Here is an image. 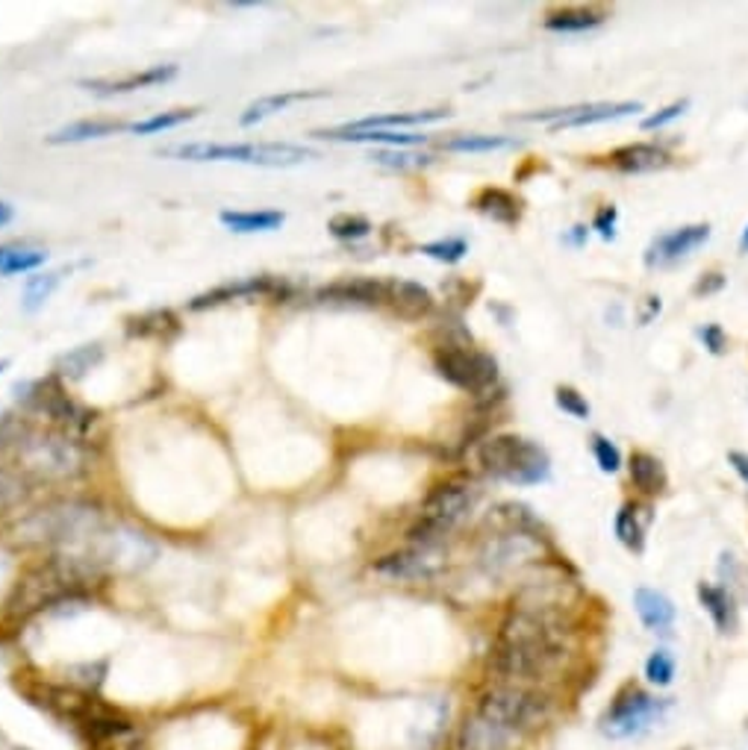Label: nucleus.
Returning a JSON list of instances; mask_svg holds the SVG:
<instances>
[{"mask_svg": "<svg viewBox=\"0 0 748 750\" xmlns=\"http://www.w3.org/2000/svg\"><path fill=\"white\" fill-rule=\"evenodd\" d=\"M643 113L640 101H598V104L568 106V109H551V113L525 115V122H551V132L575 130V127H592V124L615 122L625 115Z\"/></svg>", "mask_w": 748, "mask_h": 750, "instance_id": "nucleus-10", "label": "nucleus"}, {"mask_svg": "<svg viewBox=\"0 0 748 750\" xmlns=\"http://www.w3.org/2000/svg\"><path fill=\"white\" fill-rule=\"evenodd\" d=\"M324 92H284V94H268V97H260L254 104L248 106L245 113L239 115V124L242 127H254V124L266 122L268 115L284 113L286 106L295 104V101H310V97H322Z\"/></svg>", "mask_w": 748, "mask_h": 750, "instance_id": "nucleus-27", "label": "nucleus"}, {"mask_svg": "<svg viewBox=\"0 0 748 750\" xmlns=\"http://www.w3.org/2000/svg\"><path fill=\"white\" fill-rule=\"evenodd\" d=\"M104 512L89 500H57L30 512L12 527V542L21 547H57L74 551L83 547L97 530H104Z\"/></svg>", "mask_w": 748, "mask_h": 750, "instance_id": "nucleus-1", "label": "nucleus"}, {"mask_svg": "<svg viewBox=\"0 0 748 750\" xmlns=\"http://www.w3.org/2000/svg\"><path fill=\"white\" fill-rule=\"evenodd\" d=\"M513 736L502 727H495L493 722H486L483 715L472 713L460 727V739L457 748L460 750H510Z\"/></svg>", "mask_w": 748, "mask_h": 750, "instance_id": "nucleus-16", "label": "nucleus"}, {"mask_svg": "<svg viewBox=\"0 0 748 750\" xmlns=\"http://www.w3.org/2000/svg\"><path fill=\"white\" fill-rule=\"evenodd\" d=\"M12 221V207L7 200H0V227H7Z\"/></svg>", "mask_w": 748, "mask_h": 750, "instance_id": "nucleus-48", "label": "nucleus"}, {"mask_svg": "<svg viewBox=\"0 0 748 750\" xmlns=\"http://www.w3.org/2000/svg\"><path fill=\"white\" fill-rule=\"evenodd\" d=\"M195 113H198V109H171V113L151 115V118H145V122L127 124L124 130L136 132V136H151V132L174 130V127H181V124L192 122V118H195Z\"/></svg>", "mask_w": 748, "mask_h": 750, "instance_id": "nucleus-33", "label": "nucleus"}, {"mask_svg": "<svg viewBox=\"0 0 748 750\" xmlns=\"http://www.w3.org/2000/svg\"><path fill=\"white\" fill-rule=\"evenodd\" d=\"M68 671H71V674H83V677H77L74 683H80L83 689L92 692V689H97V685L104 683L106 666L104 662H95V666H89V662H85V666H74V668H68Z\"/></svg>", "mask_w": 748, "mask_h": 750, "instance_id": "nucleus-43", "label": "nucleus"}, {"mask_svg": "<svg viewBox=\"0 0 748 750\" xmlns=\"http://www.w3.org/2000/svg\"><path fill=\"white\" fill-rule=\"evenodd\" d=\"M628 474H631L634 488H640V495L645 497L664 495L666 486H669L664 462L657 460L654 453H645V450H634V453H631V460H628Z\"/></svg>", "mask_w": 748, "mask_h": 750, "instance_id": "nucleus-19", "label": "nucleus"}, {"mask_svg": "<svg viewBox=\"0 0 748 750\" xmlns=\"http://www.w3.org/2000/svg\"><path fill=\"white\" fill-rule=\"evenodd\" d=\"M387 300H392V307H395V312H399L401 319L410 321L422 319V315H427V312L434 310V295H430L422 282L413 280L392 282Z\"/></svg>", "mask_w": 748, "mask_h": 750, "instance_id": "nucleus-22", "label": "nucleus"}, {"mask_svg": "<svg viewBox=\"0 0 748 750\" xmlns=\"http://www.w3.org/2000/svg\"><path fill=\"white\" fill-rule=\"evenodd\" d=\"M687 109H690V101H675V104L664 106L660 113L648 115V118L643 122V130H660V127H666V124H672L675 118H681Z\"/></svg>", "mask_w": 748, "mask_h": 750, "instance_id": "nucleus-41", "label": "nucleus"}, {"mask_svg": "<svg viewBox=\"0 0 748 750\" xmlns=\"http://www.w3.org/2000/svg\"><path fill=\"white\" fill-rule=\"evenodd\" d=\"M286 216L277 209H228L221 212V224L233 233H268L284 224Z\"/></svg>", "mask_w": 748, "mask_h": 750, "instance_id": "nucleus-24", "label": "nucleus"}, {"mask_svg": "<svg viewBox=\"0 0 748 750\" xmlns=\"http://www.w3.org/2000/svg\"><path fill=\"white\" fill-rule=\"evenodd\" d=\"M322 139L331 141H354V145H392V148H401V145H422L427 136H416V132H392V130H366V132H354V130H322L319 132Z\"/></svg>", "mask_w": 748, "mask_h": 750, "instance_id": "nucleus-26", "label": "nucleus"}, {"mask_svg": "<svg viewBox=\"0 0 748 750\" xmlns=\"http://www.w3.org/2000/svg\"><path fill=\"white\" fill-rule=\"evenodd\" d=\"M327 230H331L340 242H360V239H366V235L371 233V224L363 216H348V212H345V216L331 218Z\"/></svg>", "mask_w": 748, "mask_h": 750, "instance_id": "nucleus-38", "label": "nucleus"}, {"mask_svg": "<svg viewBox=\"0 0 748 750\" xmlns=\"http://www.w3.org/2000/svg\"><path fill=\"white\" fill-rule=\"evenodd\" d=\"M699 338L701 345L707 347L713 357H722V354L728 350V336H725V330H722L720 324H704V327L699 330Z\"/></svg>", "mask_w": 748, "mask_h": 750, "instance_id": "nucleus-42", "label": "nucleus"}, {"mask_svg": "<svg viewBox=\"0 0 748 750\" xmlns=\"http://www.w3.org/2000/svg\"><path fill=\"white\" fill-rule=\"evenodd\" d=\"M513 139L507 136H483V132H472V136H457V139L446 141V150L451 153H493V150L510 148Z\"/></svg>", "mask_w": 748, "mask_h": 750, "instance_id": "nucleus-34", "label": "nucleus"}, {"mask_svg": "<svg viewBox=\"0 0 748 750\" xmlns=\"http://www.w3.org/2000/svg\"><path fill=\"white\" fill-rule=\"evenodd\" d=\"M615 171L622 174H648V171H660L669 165V153L657 145L648 141H636V145H625V148L613 150L610 157Z\"/></svg>", "mask_w": 748, "mask_h": 750, "instance_id": "nucleus-14", "label": "nucleus"}, {"mask_svg": "<svg viewBox=\"0 0 748 750\" xmlns=\"http://www.w3.org/2000/svg\"><path fill=\"white\" fill-rule=\"evenodd\" d=\"M605 21V15L587 7H566V10L551 12L545 19V30L551 33H587V30L598 27Z\"/></svg>", "mask_w": 748, "mask_h": 750, "instance_id": "nucleus-28", "label": "nucleus"}, {"mask_svg": "<svg viewBox=\"0 0 748 750\" xmlns=\"http://www.w3.org/2000/svg\"><path fill=\"white\" fill-rule=\"evenodd\" d=\"M387 282L369 280V277H357V280H340L333 286H324L319 291V300L324 303H360V307H375L380 300H387Z\"/></svg>", "mask_w": 748, "mask_h": 750, "instance_id": "nucleus-12", "label": "nucleus"}, {"mask_svg": "<svg viewBox=\"0 0 748 750\" xmlns=\"http://www.w3.org/2000/svg\"><path fill=\"white\" fill-rule=\"evenodd\" d=\"M699 603L704 612L711 615L720 633H734L737 630V598L730 595L725 586H713V582H699Z\"/></svg>", "mask_w": 748, "mask_h": 750, "instance_id": "nucleus-18", "label": "nucleus"}, {"mask_svg": "<svg viewBox=\"0 0 748 750\" xmlns=\"http://www.w3.org/2000/svg\"><path fill=\"white\" fill-rule=\"evenodd\" d=\"M474 713L483 715L486 722H493L495 727H502L510 736H525V732L540 730L551 722L554 704H551L549 692H542V689L495 683L490 692L483 694Z\"/></svg>", "mask_w": 748, "mask_h": 750, "instance_id": "nucleus-3", "label": "nucleus"}, {"mask_svg": "<svg viewBox=\"0 0 748 750\" xmlns=\"http://www.w3.org/2000/svg\"><path fill=\"white\" fill-rule=\"evenodd\" d=\"M448 118L446 109H425V113H392V115H369L360 122L345 124V130L366 132V130H389V127H418V124H434Z\"/></svg>", "mask_w": 748, "mask_h": 750, "instance_id": "nucleus-25", "label": "nucleus"}, {"mask_svg": "<svg viewBox=\"0 0 748 750\" xmlns=\"http://www.w3.org/2000/svg\"><path fill=\"white\" fill-rule=\"evenodd\" d=\"M613 530H615V539L625 544L631 554H643L645 530H648V509H645L643 504L628 500V504H622V509L615 512Z\"/></svg>", "mask_w": 748, "mask_h": 750, "instance_id": "nucleus-21", "label": "nucleus"}, {"mask_svg": "<svg viewBox=\"0 0 748 750\" xmlns=\"http://www.w3.org/2000/svg\"><path fill=\"white\" fill-rule=\"evenodd\" d=\"M474 500H477V488H474L472 480L454 477L439 483L427 495L422 516H418L416 527L410 530V542L418 544V547H436L472 512Z\"/></svg>", "mask_w": 748, "mask_h": 750, "instance_id": "nucleus-7", "label": "nucleus"}, {"mask_svg": "<svg viewBox=\"0 0 748 750\" xmlns=\"http://www.w3.org/2000/svg\"><path fill=\"white\" fill-rule=\"evenodd\" d=\"M160 157L189 162H245L260 169H292L301 162L313 160L315 150L289 145V141H251V145H209V141H192V145H174L160 150Z\"/></svg>", "mask_w": 748, "mask_h": 750, "instance_id": "nucleus-5", "label": "nucleus"}, {"mask_svg": "<svg viewBox=\"0 0 748 750\" xmlns=\"http://www.w3.org/2000/svg\"><path fill=\"white\" fill-rule=\"evenodd\" d=\"M104 359V347L101 345H80L74 350H68L66 357H59L57 362V374L66 377V380H80L85 377L92 368Z\"/></svg>", "mask_w": 748, "mask_h": 750, "instance_id": "nucleus-31", "label": "nucleus"}, {"mask_svg": "<svg viewBox=\"0 0 748 750\" xmlns=\"http://www.w3.org/2000/svg\"><path fill=\"white\" fill-rule=\"evenodd\" d=\"M171 77H177V66L145 68L139 74L124 77V80H83V85L95 94H124L136 92V89H151V85L169 83Z\"/></svg>", "mask_w": 748, "mask_h": 750, "instance_id": "nucleus-17", "label": "nucleus"}, {"mask_svg": "<svg viewBox=\"0 0 748 750\" xmlns=\"http://www.w3.org/2000/svg\"><path fill=\"white\" fill-rule=\"evenodd\" d=\"M62 280V274H38V277H30V282L24 286V310L36 312L38 307H45V300L54 295V289Z\"/></svg>", "mask_w": 748, "mask_h": 750, "instance_id": "nucleus-36", "label": "nucleus"}, {"mask_svg": "<svg viewBox=\"0 0 748 750\" xmlns=\"http://www.w3.org/2000/svg\"><path fill=\"white\" fill-rule=\"evenodd\" d=\"M634 607H636L640 621H643L645 627L652 630V633H666V630L675 624V619H678L672 600L666 598L664 591H657V589H636Z\"/></svg>", "mask_w": 748, "mask_h": 750, "instance_id": "nucleus-20", "label": "nucleus"}, {"mask_svg": "<svg viewBox=\"0 0 748 750\" xmlns=\"http://www.w3.org/2000/svg\"><path fill=\"white\" fill-rule=\"evenodd\" d=\"M418 254L430 256V259H436V263H446V265H457L460 259H463L465 254H469V242H465L463 235H451V239H436V242H427L418 247Z\"/></svg>", "mask_w": 748, "mask_h": 750, "instance_id": "nucleus-35", "label": "nucleus"}, {"mask_svg": "<svg viewBox=\"0 0 748 750\" xmlns=\"http://www.w3.org/2000/svg\"><path fill=\"white\" fill-rule=\"evenodd\" d=\"M30 495V483L21 471L3 469L0 465V516H7L12 509H19Z\"/></svg>", "mask_w": 748, "mask_h": 750, "instance_id": "nucleus-32", "label": "nucleus"}, {"mask_svg": "<svg viewBox=\"0 0 748 750\" xmlns=\"http://www.w3.org/2000/svg\"><path fill=\"white\" fill-rule=\"evenodd\" d=\"M739 251H743V254H748V227L743 230V239H739Z\"/></svg>", "mask_w": 748, "mask_h": 750, "instance_id": "nucleus-49", "label": "nucleus"}, {"mask_svg": "<svg viewBox=\"0 0 748 750\" xmlns=\"http://www.w3.org/2000/svg\"><path fill=\"white\" fill-rule=\"evenodd\" d=\"M645 680L657 689H666V685L675 680V657L669 650H654L652 657L645 659Z\"/></svg>", "mask_w": 748, "mask_h": 750, "instance_id": "nucleus-37", "label": "nucleus"}, {"mask_svg": "<svg viewBox=\"0 0 748 750\" xmlns=\"http://www.w3.org/2000/svg\"><path fill=\"white\" fill-rule=\"evenodd\" d=\"M127 124L115 122H77L68 124L62 130L50 132L48 145H74V141H89V139H104V136H113V132H122Z\"/></svg>", "mask_w": 748, "mask_h": 750, "instance_id": "nucleus-29", "label": "nucleus"}, {"mask_svg": "<svg viewBox=\"0 0 748 750\" xmlns=\"http://www.w3.org/2000/svg\"><path fill=\"white\" fill-rule=\"evenodd\" d=\"M21 469L38 480H74L85 471V450L68 432L36 430L30 424L21 441L12 448Z\"/></svg>", "mask_w": 748, "mask_h": 750, "instance_id": "nucleus-4", "label": "nucleus"}, {"mask_svg": "<svg viewBox=\"0 0 748 750\" xmlns=\"http://www.w3.org/2000/svg\"><path fill=\"white\" fill-rule=\"evenodd\" d=\"M434 366L446 383L469 394L490 392L498 380V362L477 347L442 345L436 350Z\"/></svg>", "mask_w": 748, "mask_h": 750, "instance_id": "nucleus-9", "label": "nucleus"}, {"mask_svg": "<svg viewBox=\"0 0 748 750\" xmlns=\"http://www.w3.org/2000/svg\"><path fill=\"white\" fill-rule=\"evenodd\" d=\"M375 568L380 574H387V577L418 580V577H427V574L434 572V547H418V544H413L407 551L383 556Z\"/></svg>", "mask_w": 748, "mask_h": 750, "instance_id": "nucleus-13", "label": "nucleus"}, {"mask_svg": "<svg viewBox=\"0 0 748 750\" xmlns=\"http://www.w3.org/2000/svg\"><path fill=\"white\" fill-rule=\"evenodd\" d=\"M725 286V277L722 274H707L704 280H699L695 286V295H711V291H720Z\"/></svg>", "mask_w": 748, "mask_h": 750, "instance_id": "nucleus-47", "label": "nucleus"}, {"mask_svg": "<svg viewBox=\"0 0 748 750\" xmlns=\"http://www.w3.org/2000/svg\"><path fill=\"white\" fill-rule=\"evenodd\" d=\"M554 404H557V409L572 415V418H578V422H587L589 413H592V409H589V401L575 389V385H557Z\"/></svg>", "mask_w": 748, "mask_h": 750, "instance_id": "nucleus-39", "label": "nucleus"}, {"mask_svg": "<svg viewBox=\"0 0 748 750\" xmlns=\"http://www.w3.org/2000/svg\"><path fill=\"white\" fill-rule=\"evenodd\" d=\"M71 554L83 556L85 563L92 565V568L104 577L106 572H145V568L157 559L160 547H157V542L148 539L142 530H134V527H104V530H97L83 547H74Z\"/></svg>", "mask_w": 748, "mask_h": 750, "instance_id": "nucleus-6", "label": "nucleus"}, {"mask_svg": "<svg viewBox=\"0 0 748 750\" xmlns=\"http://www.w3.org/2000/svg\"><path fill=\"white\" fill-rule=\"evenodd\" d=\"M477 460H481L483 474L510 483V486H540L551 474L545 448L516 432H502V436L483 441Z\"/></svg>", "mask_w": 748, "mask_h": 750, "instance_id": "nucleus-2", "label": "nucleus"}, {"mask_svg": "<svg viewBox=\"0 0 748 750\" xmlns=\"http://www.w3.org/2000/svg\"><path fill=\"white\" fill-rule=\"evenodd\" d=\"M7 368H10V359H0V374H3Z\"/></svg>", "mask_w": 748, "mask_h": 750, "instance_id": "nucleus-50", "label": "nucleus"}, {"mask_svg": "<svg viewBox=\"0 0 748 750\" xmlns=\"http://www.w3.org/2000/svg\"><path fill=\"white\" fill-rule=\"evenodd\" d=\"M10 750H30V748H10Z\"/></svg>", "mask_w": 748, "mask_h": 750, "instance_id": "nucleus-51", "label": "nucleus"}, {"mask_svg": "<svg viewBox=\"0 0 748 750\" xmlns=\"http://www.w3.org/2000/svg\"><path fill=\"white\" fill-rule=\"evenodd\" d=\"M666 709H669V701L664 697H654L640 685H625L613 697V704L605 709L598 727L607 739H631V736L648 730L654 722H660Z\"/></svg>", "mask_w": 748, "mask_h": 750, "instance_id": "nucleus-8", "label": "nucleus"}, {"mask_svg": "<svg viewBox=\"0 0 748 750\" xmlns=\"http://www.w3.org/2000/svg\"><path fill=\"white\" fill-rule=\"evenodd\" d=\"M375 162H380V165H389V169H410V165H422V162H427V157H407V153H375L371 157Z\"/></svg>", "mask_w": 748, "mask_h": 750, "instance_id": "nucleus-45", "label": "nucleus"}, {"mask_svg": "<svg viewBox=\"0 0 748 750\" xmlns=\"http://www.w3.org/2000/svg\"><path fill=\"white\" fill-rule=\"evenodd\" d=\"M615 221H619V212H615V207L598 209L596 221H592V230H598V235L610 242V239L615 235Z\"/></svg>", "mask_w": 748, "mask_h": 750, "instance_id": "nucleus-44", "label": "nucleus"}, {"mask_svg": "<svg viewBox=\"0 0 748 750\" xmlns=\"http://www.w3.org/2000/svg\"><path fill=\"white\" fill-rule=\"evenodd\" d=\"M474 209L481 212V216L493 218L495 224H519L521 218V200L513 192H507V188H483L481 195L474 197Z\"/></svg>", "mask_w": 748, "mask_h": 750, "instance_id": "nucleus-23", "label": "nucleus"}, {"mask_svg": "<svg viewBox=\"0 0 748 750\" xmlns=\"http://www.w3.org/2000/svg\"><path fill=\"white\" fill-rule=\"evenodd\" d=\"M48 259L45 251L36 247H19V244H0V274L12 277V274H27L42 268Z\"/></svg>", "mask_w": 748, "mask_h": 750, "instance_id": "nucleus-30", "label": "nucleus"}, {"mask_svg": "<svg viewBox=\"0 0 748 750\" xmlns=\"http://www.w3.org/2000/svg\"><path fill=\"white\" fill-rule=\"evenodd\" d=\"M592 457H596L598 469L605 471V474H615V471L622 469V450L615 448L613 441L601 436V432L592 436Z\"/></svg>", "mask_w": 748, "mask_h": 750, "instance_id": "nucleus-40", "label": "nucleus"}, {"mask_svg": "<svg viewBox=\"0 0 748 750\" xmlns=\"http://www.w3.org/2000/svg\"><path fill=\"white\" fill-rule=\"evenodd\" d=\"M728 462L730 469L739 474V480L748 486V453H743V450H728Z\"/></svg>", "mask_w": 748, "mask_h": 750, "instance_id": "nucleus-46", "label": "nucleus"}, {"mask_svg": "<svg viewBox=\"0 0 748 750\" xmlns=\"http://www.w3.org/2000/svg\"><path fill=\"white\" fill-rule=\"evenodd\" d=\"M707 239H711V224H687L678 227V230H669V233L657 235V239L648 244V251H645V265L664 268V265L678 263L683 256H690L695 247H701Z\"/></svg>", "mask_w": 748, "mask_h": 750, "instance_id": "nucleus-11", "label": "nucleus"}, {"mask_svg": "<svg viewBox=\"0 0 748 750\" xmlns=\"http://www.w3.org/2000/svg\"><path fill=\"white\" fill-rule=\"evenodd\" d=\"M277 282L268 280V277H248V280H237V282H221L216 289L204 291L198 298H192L189 310L200 312L209 310V307H218V303H228V300H239V298H251V295H268L275 291Z\"/></svg>", "mask_w": 748, "mask_h": 750, "instance_id": "nucleus-15", "label": "nucleus"}]
</instances>
